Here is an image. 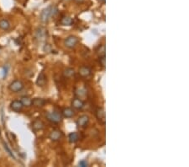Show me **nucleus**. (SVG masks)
<instances>
[{"instance_id":"26","label":"nucleus","mask_w":189,"mask_h":167,"mask_svg":"<svg viewBox=\"0 0 189 167\" xmlns=\"http://www.w3.org/2000/svg\"><path fill=\"white\" fill-rule=\"evenodd\" d=\"M99 1H100L101 3H105V0H99Z\"/></svg>"},{"instance_id":"27","label":"nucleus","mask_w":189,"mask_h":167,"mask_svg":"<svg viewBox=\"0 0 189 167\" xmlns=\"http://www.w3.org/2000/svg\"><path fill=\"white\" fill-rule=\"evenodd\" d=\"M76 1H78V2H80V3H82V2L83 0H76Z\"/></svg>"},{"instance_id":"17","label":"nucleus","mask_w":189,"mask_h":167,"mask_svg":"<svg viewBox=\"0 0 189 167\" xmlns=\"http://www.w3.org/2000/svg\"><path fill=\"white\" fill-rule=\"evenodd\" d=\"M23 106H30L32 105V100L28 96H23L20 100Z\"/></svg>"},{"instance_id":"1","label":"nucleus","mask_w":189,"mask_h":167,"mask_svg":"<svg viewBox=\"0 0 189 167\" xmlns=\"http://www.w3.org/2000/svg\"><path fill=\"white\" fill-rule=\"evenodd\" d=\"M58 13V9L55 6H48L47 8L44 9L41 14V16H40V19L41 22L43 23H47L51 18L53 16H55L56 14Z\"/></svg>"},{"instance_id":"11","label":"nucleus","mask_w":189,"mask_h":167,"mask_svg":"<svg viewBox=\"0 0 189 167\" xmlns=\"http://www.w3.org/2000/svg\"><path fill=\"white\" fill-rule=\"evenodd\" d=\"M92 70L86 66H82L79 69V74L82 77H87L91 74Z\"/></svg>"},{"instance_id":"6","label":"nucleus","mask_w":189,"mask_h":167,"mask_svg":"<svg viewBox=\"0 0 189 167\" xmlns=\"http://www.w3.org/2000/svg\"><path fill=\"white\" fill-rule=\"evenodd\" d=\"M10 108L11 110H13L14 112H19L22 108H23V105L21 103L20 100H14L11 102L10 104Z\"/></svg>"},{"instance_id":"9","label":"nucleus","mask_w":189,"mask_h":167,"mask_svg":"<svg viewBox=\"0 0 189 167\" xmlns=\"http://www.w3.org/2000/svg\"><path fill=\"white\" fill-rule=\"evenodd\" d=\"M71 105H72V107L77 109V110H81L84 107V102L80 100L79 98H75L72 102H71Z\"/></svg>"},{"instance_id":"28","label":"nucleus","mask_w":189,"mask_h":167,"mask_svg":"<svg viewBox=\"0 0 189 167\" xmlns=\"http://www.w3.org/2000/svg\"><path fill=\"white\" fill-rule=\"evenodd\" d=\"M0 135H1V130H0Z\"/></svg>"},{"instance_id":"25","label":"nucleus","mask_w":189,"mask_h":167,"mask_svg":"<svg viewBox=\"0 0 189 167\" xmlns=\"http://www.w3.org/2000/svg\"><path fill=\"white\" fill-rule=\"evenodd\" d=\"M78 166H82V167H86L88 166V163L87 162V160H81L80 162H79V164H78Z\"/></svg>"},{"instance_id":"12","label":"nucleus","mask_w":189,"mask_h":167,"mask_svg":"<svg viewBox=\"0 0 189 167\" xmlns=\"http://www.w3.org/2000/svg\"><path fill=\"white\" fill-rule=\"evenodd\" d=\"M32 128L34 131H40L44 128V123L41 120H35L32 124Z\"/></svg>"},{"instance_id":"14","label":"nucleus","mask_w":189,"mask_h":167,"mask_svg":"<svg viewBox=\"0 0 189 167\" xmlns=\"http://www.w3.org/2000/svg\"><path fill=\"white\" fill-rule=\"evenodd\" d=\"M62 115L67 118H71L74 116V111L71 108H65L62 110Z\"/></svg>"},{"instance_id":"4","label":"nucleus","mask_w":189,"mask_h":167,"mask_svg":"<svg viewBox=\"0 0 189 167\" xmlns=\"http://www.w3.org/2000/svg\"><path fill=\"white\" fill-rule=\"evenodd\" d=\"M78 42V39L76 36H73V35H70L68 36L65 42H64V44L68 48H74Z\"/></svg>"},{"instance_id":"2","label":"nucleus","mask_w":189,"mask_h":167,"mask_svg":"<svg viewBox=\"0 0 189 167\" xmlns=\"http://www.w3.org/2000/svg\"><path fill=\"white\" fill-rule=\"evenodd\" d=\"M9 89L12 91V92H14V93H17L21 91L23 88H24V84L20 81V80H14L13 81L9 86Z\"/></svg>"},{"instance_id":"18","label":"nucleus","mask_w":189,"mask_h":167,"mask_svg":"<svg viewBox=\"0 0 189 167\" xmlns=\"http://www.w3.org/2000/svg\"><path fill=\"white\" fill-rule=\"evenodd\" d=\"M0 28L3 30H8L10 28V24L7 19H1L0 20Z\"/></svg>"},{"instance_id":"23","label":"nucleus","mask_w":189,"mask_h":167,"mask_svg":"<svg viewBox=\"0 0 189 167\" xmlns=\"http://www.w3.org/2000/svg\"><path fill=\"white\" fill-rule=\"evenodd\" d=\"M76 94L78 95V96H80L81 97L85 96H86V90L80 89H78V90H77V93H76Z\"/></svg>"},{"instance_id":"16","label":"nucleus","mask_w":189,"mask_h":167,"mask_svg":"<svg viewBox=\"0 0 189 167\" xmlns=\"http://www.w3.org/2000/svg\"><path fill=\"white\" fill-rule=\"evenodd\" d=\"M68 139H69V142H70V143H71L78 142V139H79V135H78V132H71V133L69 134Z\"/></svg>"},{"instance_id":"13","label":"nucleus","mask_w":189,"mask_h":167,"mask_svg":"<svg viewBox=\"0 0 189 167\" xmlns=\"http://www.w3.org/2000/svg\"><path fill=\"white\" fill-rule=\"evenodd\" d=\"M45 104V100L41 98H35L32 100V105L36 107H42Z\"/></svg>"},{"instance_id":"21","label":"nucleus","mask_w":189,"mask_h":167,"mask_svg":"<svg viewBox=\"0 0 189 167\" xmlns=\"http://www.w3.org/2000/svg\"><path fill=\"white\" fill-rule=\"evenodd\" d=\"M3 147H4V150L7 151V153L9 154V155L12 157V158L15 159V157H14V154L12 153V151H11V150L9 148V146H8V144L5 143V142H3Z\"/></svg>"},{"instance_id":"15","label":"nucleus","mask_w":189,"mask_h":167,"mask_svg":"<svg viewBox=\"0 0 189 167\" xmlns=\"http://www.w3.org/2000/svg\"><path fill=\"white\" fill-rule=\"evenodd\" d=\"M72 23H73L72 19L69 16H64L60 19V24L62 26H71V25H72Z\"/></svg>"},{"instance_id":"19","label":"nucleus","mask_w":189,"mask_h":167,"mask_svg":"<svg viewBox=\"0 0 189 167\" xmlns=\"http://www.w3.org/2000/svg\"><path fill=\"white\" fill-rule=\"evenodd\" d=\"M74 73H75V71L71 68H68V69H65L64 72H63V75L65 77H67V78H71V76L74 75Z\"/></svg>"},{"instance_id":"8","label":"nucleus","mask_w":189,"mask_h":167,"mask_svg":"<svg viewBox=\"0 0 189 167\" xmlns=\"http://www.w3.org/2000/svg\"><path fill=\"white\" fill-rule=\"evenodd\" d=\"M88 122H89V117L86 115H83L78 118L77 124L79 128H84V127H86V125L88 123Z\"/></svg>"},{"instance_id":"24","label":"nucleus","mask_w":189,"mask_h":167,"mask_svg":"<svg viewBox=\"0 0 189 167\" xmlns=\"http://www.w3.org/2000/svg\"><path fill=\"white\" fill-rule=\"evenodd\" d=\"M105 62H106V58L105 56L104 57H100L99 58V63L102 67H105Z\"/></svg>"},{"instance_id":"7","label":"nucleus","mask_w":189,"mask_h":167,"mask_svg":"<svg viewBox=\"0 0 189 167\" xmlns=\"http://www.w3.org/2000/svg\"><path fill=\"white\" fill-rule=\"evenodd\" d=\"M46 81H47V79H46V75L45 74L44 72H41V73L39 74V76H38V78H37V80H36L37 85H38V86H41V87H43V86L45 85Z\"/></svg>"},{"instance_id":"5","label":"nucleus","mask_w":189,"mask_h":167,"mask_svg":"<svg viewBox=\"0 0 189 167\" xmlns=\"http://www.w3.org/2000/svg\"><path fill=\"white\" fill-rule=\"evenodd\" d=\"M96 116L99 123L104 124L105 123V111L102 107H98L96 111Z\"/></svg>"},{"instance_id":"22","label":"nucleus","mask_w":189,"mask_h":167,"mask_svg":"<svg viewBox=\"0 0 189 167\" xmlns=\"http://www.w3.org/2000/svg\"><path fill=\"white\" fill-rule=\"evenodd\" d=\"M37 37L40 39H43V37H45V30H44V29H42V28H41L40 29V30H38L37 32Z\"/></svg>"},{"instance_id":"3","label":"nucleus","mask_w":189,"mask_h":167,"mask_svg":"<svg viewBox=\"0 0 189 167\" xmlns=\"http://www.w3.org/2000/svg\"><path fill=\"white\" fill-rule=\"evenodd\" d=\"M46 118L53 123H59L61 121V115L56 112H52L46 114Z\"/></svg>"},{"instance_id":"20","label":"nucleus","mask_w":189,"mask_h":167,"mask_svg":"<svg viewBox=\"0 0 189 167\" xmlns=\"http://www.w3.org/2000/svg\"><path fill=\"white\" fill-rule=\"evenodd\" d=\"M97 53L98 55L100 57H104L105 56V46L104 45H101L98 46V48L97 49Z\"/></svg>"},{"instance_id":"10","label":"nucleus","mask_w":189,"mask_h":167,"mask_svg":"<svg viewBox=\"0 0 189 167\" xmlns=\"http://www.w3.org/2000/svg\"><path fill=\"white\" fill-rule=\"evenodd\" d=\"M62 137V132L60 130H53L50 134V139L52 141L60 140Z\"/></svg>"}]
</instances>
